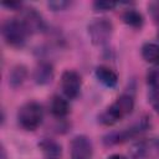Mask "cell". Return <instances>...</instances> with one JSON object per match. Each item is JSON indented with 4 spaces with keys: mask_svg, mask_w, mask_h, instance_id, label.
<instances>
[{
    "mask_svg": "<svg viewBox=\"0 0 159 159\" xmlns=\"http://www.w3.org/2000/svg\"><path fill=\"white\" fill-rule=\"evenodd\" d=\"M134 109V98L132 94H120L116 101L108 106L99 116L98 122L103 125H113L122 120L124 117L129 116Z\"/></svg>",
    "mask_w": 159,
    "mask_h": 159,
    "instance_id": "6da1fadb",
    "label": "cell"
},
{
    "mask_svg": "<svg viewBox=\"0 0 159 159\" xmlns=\"http://www.w3.org/2000/svg\"><path fill=\"white\" fill-rule=\"evenodd\" d=\"M19 125L25 130H36L43 120V108L36 101L25 102L16 114Z\"/></svg>",
    "mask_w": 159,
    "mask_h": 159,
    "instance_id": "7a4b0ae2",
    "label": "cell"
},
{
    "mask_svg": "<svg viewBox=\"0 0 159 159\" xmlns=\"http://www.w3.org/2000/svg\"><path fill=\"white\" fill-rule=\"evenodd\" d=\"M1 35L9 46L21 48L30 34L20 19H7L1 25Z\"/></svg>",
    "mask_w": 159,
    "mask_h": 159,
    "instance_id": "3957f363",
    "label": "cell"
},
{
    "mask_svg": "<svg viewBox=\"0 0 159 159\" xmlns=\"http://www.w3.org/2000/svg\"><path fill=\"white\" fill-rule=\"evenodd\" d=\"M87 32L94 46H104L113 35V24L104 17L93 19L87 25Z\"/></svg>",
    "mask_w": 159,
    "mask_h": 159,
    "instance_id": "277c9868",
    "label": "cell"
},
{
    "mask_svg": "<svg viewBox=\"0 0 159 159\" xmlns=\"http://www.w3.org/2000/svg\"><path fill=\"white\" fill-rule=\"evenodd\" d=\"M149 128V118H143L140 119L137 124L132 125L130 128L123 129V130H116L106 134L103 137V143L106 145H116L127 142L128 139H132L137 135H139L142 132L147 130Z\"/></svg>",
    "mask_w": 159,
    "mask_h": 159,
    "instance_id": "5b68a950",
    "label": "cell"
},
{
    "mask_svg": "<svg viewBox=\"0 0 159 159\" xmlns=\"http://www.w3.org/2000/svg\"><path fill=\"white\" fill-rule=\"evenodd\" d=\"M82 77L75 70H66L61 75V89L67 99H75L81 93Z\"/></svg>",
    "mask_w": 159,
    "mask_h": 159,
    "instance_id": "8992f818",
    "label": "cell"
},
{
    "mask_svg": "<svg viewBox=\"0 0 159 159\" xmlns=\"http://www.w3.org/2000/svg\"><path fill=\"white\" fill-rule=\"evenodd\" d=\"M70 153H71V159H92L93 155L92 140L84 134L75 135L70 143Z\"/></svg>",
    "mask_w": 159,
    "mask_h": 159,
    "instance_id": "52a82bcc",
    "label": "cell"
},
{
    "mask_svg": "<svg viewBox=\"0 0 159 159\" xmlns=\"http://www.w3.org/2000/svg\"><path fill=\"white\" fill-rule=\"evenodd\" d=\"M20 20L22 21V24L25 25V27H26V30L29 31L30 35L42 32L46 29V22L43 20L42 15L34 7L22 9Z\"/></svg>",
    "mask_w": 159,
    "mask_h": 159,
    "instance_id": "ba28073f",
    "label": "cell"
},
{
    "mask_svg": "<svg viewBox=\"0 0 159 159\" xmlns=\"http://www.w3.org/2000/svg\"><path fill=\"white\" fill-rule=\"evenodd\" d=\"M55 77V70L52 63L46 62V61H41L40 63H37V66L34 70L32 73V78L35 81L36 84L39 86H46L48 83L52 82Z\"/></svg>",
    "mask_w": 159,
    "mask_h": 159,
    "instance_id": "9c48e42d",
    "label": "cell"
},
{
    "mask_svg": "<svg viewBox=\"0 0 159 159\" xmlns=\"http://www.w3.org/2000/svg\"><path fill=\"white\" fill-rule=\"evenodd\" d=\"M48 109L50 113L57 118V119H63L68 116L70 113V103L66 98H63L60 94H53L50 99L48 103Z\"/></svg>",
    "mask_w": 159,
    "mask_h": 159,
    "instance_id": "30bf717a",
    "label": "cell"
},
{
    "mask_svg": "<svg viewBox=\"0 0 159 159\" xmlns=\"http://www.w3.org/2000/svg\"><path fill=\"white\" fill-rule=\"evenodd\" d=\"M37 145L45 159H60L62 157V147L55 139L42 138Z\"/></svg>",
    "mask_w": 159,
    "mask_h": 159,
    "instance_id": "8fae6325",
    "label": "cell"
},
{
    "mask_svg": "<svg viewBox=\"0 0 159 159\" xmlns=\"http://www.w3.org/2000/svg\"><path fill=\"white\" fill-rule=\"evenodd\" d=\"M94 76L99 83H102L104 87H108V88H114L118 83V75L111 67L104 65L96 67Z\"/></svg>",
    "mask_w": 159,
    "mask_h": 159,
    "instance_id": "7c38bea8",
    "label": "cell"
},
{
    "mask_svg": "<svg viewBox=\"0 0 159 159\" xmlns=\"http://www.w3.org/2000/svg\"><path fill=\"white\" fill-rule=\"evenodd\" d=\"M27 67L25 65H21V63H17L15 66L11 67V70L9 71V75H7V82H9V86L12 87V88H17L20 87L25 80L27 78Z\"/></svg>",
    "mask_w": 159,
    "mask_h": 159,
    "instance_id": "4fadbf2b",
    "label": "cell"
},
{
    "mask_svg": "<svg viewBox=\"0 0 159 159\" xmlns=\"http://www.w3.org/2000/svg\"><path fill=\"white\" fill-rule=\"evenodd\" d=\"M142 57L145 62L159 67V45L154 42H145L140 48Z\"/></svg>",
    "mask_w": 159,
    "mask_h": 159,
    "instance_id": "5bb4252c",
    "label": "cell"
},
{
    "mask_svg": "<svg viewBox=\"0 0 159 159\" xmlns=\"http://www.w3.org/2000/svg\"><path fill=\"white\" fill-rule=\"evenodd\" d=\"M122 20L125 25L133 29H140L144 25V16L140 11L135 9H127L122 14Z\"/></svg>",
    "mask_w": 159,
    "mask_h": 159,
    "instance_id": "9a60e30c",
    "label": "cell"
},
{
    "mask_svg": "<svg viewBox=\"0 0 159 159\" xmlns=\"http://www.w3.org/2000/svg\"><path fill=\"white\" fill-rule=\"evenodd\" d=\"M149 152H150V145H148V143L144 140L133 144L130 148V155L133 159H144Z\"/></svg>",
    "mask_w": 159,
    "mask_h": 159,
    "instance_id": "2e32d148",
    "label": "cell"
},
{
    "mask_svg": "<svg viewBox=\"0 0 159 159\" xmlns=\"http://www.w3.org/2000/svg\"><path fill=\"white\" fill-rule=\"evenodd\" d=\"M147 83L150 89H159V67H152L147 72Z\"/></svg>",
    "mask_w": 159,
    "mask_h": 159,
    "instance_id": "e0dca14e",
    "label": "cell"
},
{
    "mask_svg": "<svg viewBox=\"0 0 159 159\" xmlns=\"http://www.w3.org/2000/svg\"><path fill=\"white\" fill-rule=\"evenodd\" d=\"M117 5H118V4L114 2V1L97 0V1L93 2V9H94L96 11H101V12H103V11H111V10H113Z\"/></svg>",
    "mask_w": 159,
    "mask_h": 159,
    "instance_id": "ac0fdd59",
    "label": "cell"
},
{
    "mask_svg": "<svg viewBox=\"0 0 159 159\" xmlns=\"http://www.w3.org/2000/svg\"><path fill=\"white\" fill-rule=\"evenodd\" d=\"M148 102L152 106V108L159 114V89H149Z\"/></svg>",
    "mask_w": 159,
    "mask_h": 159,
    "instance_id": "d6986e66",
    "label": "cell"
},
{
    "mask_svg": "<svg viewBox=\"0 0 159 159\" xmlns=\"http://www.w3.org/2000/svg\"><path fill=\"white\" fill-rule=\"evenodd\" d=\"M71 5L70 1H65V0H53V1H48L47 2V6L52 10V11H62L65 10L66 7H68Z\"/></svg>",
    "mask_w": 159,
    "mask_h": 159,
    "instance_id": "ffe728a7",
    "label": "cell"
},
{
    "mask_svg": "<svg viewBox=\"0 0 159 159\" xmlns=\"http://www.w3.org/2000/svg\"><path fill=\"white\" fill-rule=\"evenodd\" d=\"M148 10L150 12L152 19L155 22H159V1H153L148 5Z\"/></svg>",
    "mask_w": 159,
    "mask_h": 159,
    "instance_id": "44dd1931",
    "label": "cell"
},
{
    "mask_svg": "<svg viewBox=\"0 0 159 159\" xmlns=\"http://www.w3.org/2000/svg\"><path fill=\"white\" fill-rule=\"evenodd\" d=\"M2 6L10 9V10H20L22 7V4L19 1H10V2H2Z\"/></svg>",
    "mask_w": 159,
    "mask_h": 159,
    "instance_id": "7402d4cb",
    "label": "cell"
},
{
    "mask_svg": "<svg viewBox=\"0 0 159 159\" xmlns=\"http://www.w3.org/2000/svg\"><path fill=\"white\" fill-rule=\"evenodd\" d=\"M107 159H127V157H124V155H122V154H112V155H109Z\"/></svg>",
    "mask_w": 159,
    "mask_h": 159,
    "instance_id": "603a6c76",
    "label": "cell"
},
{
    "mask_svg": "<svg viewBox=\"0 0 159 159\" xmlns=\"http://www.w3.org/2000/svg\"><path fill=\"white\" fill-rule=\"evenodd\" d=\"M1 159H6V153H5V149H4V147L1 148Z\"/></svg>",
    "mask_w": 159,
    "mask_h": 159,
    "instance_id": "cb8c5ba5",
    "label": "cell"
},
{
    "mask_svg": "<svg viewBox=\"0 0 159 159\" xmlns=\"http://www.w3.org/2000/svg\"><path fill=\"white\" fill-rule=\"evenodd\" d=\"M157 37H158V40H159V30H158V34H157Z\"/></svg>",
    "mask_w": 159,
    "mask_h": 159,
    "instance_id": "d4e9b609",
    "label": "cell"
}]
</instances>
